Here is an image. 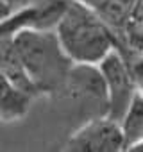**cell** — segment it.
I'll return each instance as SVG.
<instances>
[{
	"instance_id": "6da1fadb",
	"label": "cell",
	"mask_w": 143,
	"mask_h": 152,
	"mask_svg": "<svg viewBox=\"0 0 143 152\" xmlns=\"http://www.w3.org/2000/svg\"><path fill=\"white\" fill-rule=\"evenodd\" d=\"M18 57L38 97L59 99L72 59L63 50L54 29L25 25L13 34Z\"/></svg>"
},
{
	"instance_id": "7a4b0ae2",
	"label": "cell",
	"mask_w": 143,
	"mask_h": 152,
	"mask_svg": "<svg viewBox=\"0 0 143 152\" xmlns=\"http://www.w3.org/2000/svg\"><path fill=\"white\" fill-rule=\"evenodd\" d=\"M54 32L72 63L98 64V61L115 48L113 32L95 9L79 0H66L54 25Z\"/></svg>"
},
{
	"instance_id": "3957f363",
	"label": "cell",
	"mask_w": 143,
	"mask_h": 152,
	"mask_svg": "<svg viewBox=\"0 0 143 152\" xmlns=\"http://www.w3.org/2000/svg\"><path fill=\"white\" fill-rule=\"evenodd\" d=\"M57 100H64L70 106L72 116L77 118V125L97 116H106L109 109V99L98 64H72Z\"/></svg>"
},
{
	"instance_id": "277c9868",
	"label": "cell",
	"mask_w": 143,
	"mask_h": 152,
	"mask_svg": "<svg viewBox=\"0 0 143 152\" xmlns=\"http://www.w3.org/2000/svg\"><path fill=\"white\" fill-rule=\"evenodd\" d=\"M98 68H100V73L104 77L107 99H109L107 116L120 122V118L123 116L125 109L129 107V104L136 93L131 68H129V61L115 47L98 61Z\"/></svg>"
},
{
	"instance_id": "5b68a950",
	"label": "cell",
	"mask_w": 143,
	"mask_h": 152,
	"mask_svg": "<svg viewBox=\"0 0 143 152\" xmlns=\"http://www.w3.org/2000/svg\"><path fill=\"white\" fill-rule=\"evenodd\" d=\"M123 147L120 122L107 115L82 122L64 143V150L68 152H118Z\"/></svg>"
},
{
	"instance_id": "8992f818",
	"label": "cell",
	"mask_w": 143,
	"mask_h": 152,
	"mask_svg": "<svg viewBox=\"0 0 143 152\" xmlns=\"http://www.w3.org/2000/svg\"><path fill=\"white\" fill-rule=\"evenodd\" d=\"M32 100L34 97L31 93L0 75V120L2 122L22 120L29 113Z\"/></svg>"
},
{
	"instance_id": "52a82bcc",
	"label": "cell",
	"mask_w": 143,
	"mask_h": 152,
	"mask_svg": "<svg viewBox=\"0 0 143 152\" xmlns=\"http://www.w3.org/2000/svg\"><path fill=\"white\" fill-rule=\"evenodd\" d=\"M0 75H4L13 84L25 90L27 93H31L34 99L38 97L34 86L31 84L27 73L23 70V64L18 57V52H16V47L13 41V34L0 39Z\"/></svg>"
},
{
	"instance_id": "ba28073f",
	"label": "cell",
	"mask_w": 143,
	"mask_h": 152,
	"mask_svg": "<svg viewBox=\"0 0 143 152\" xmlns=\"http://www.w3.org/2000/svg\"><path fill=\"white\" fill-rule=\"evenodd\" d=\"M132 7H134V0H102L95 7V13L102 18V22L113 32L115 47L123 39Z\"/></svg>"
},
{
	"instance_id": "9c48e42d",
	"label": "cell",
	"mask_w": 143,
	"mask_h": 152,
	"mask_svg": "<svg viewBox=\"0 0 143 152\" xmlns=\"http://www.w3.org/2000/svg\"><path fill=\"white\" fill-rule=\"evenodd\" d=\"M116 48L125 56V59L136 52H143V0H134L123 39L116 45Z\"/></svg>"
},
{
	"instance_id": "30bf717a",
	"label": "cell",
	"mask_w": 143,
	"mask_h": 152,
	"mask_svg": "<svg viewBox=\"0 0 143 152\" xmlns=\"http://www.w3.org/2000/svg\"><path fill=\"white\" fill-rule=\"evenodd\" d=\"M120 127L123 132V150L143 138V95L134 93L129 107L125 109L123 116L120 118Z\"/></svg>"
},
{
	"instance_id": "8fae6325",
	"label": "cell",
	"mask_w": 143,
	"mask_h": 152,
	"mask_svg": "<svg viewBox=\"0 0 143 152\" xmlns=\"http://www.w3.org/2000/svg\"><path fill=\"white\" fill-rule=\"evenodd\" d=\"M25 25H32V27L41 25V2L34 4V6L20 7L15 13H11L9 16L0 20V39L15 34L18 29H22Z\"/></svg>"
},
{
	"instance_id": "7c38bea8",
	"label": "cell",
	"mask_w": 143,
	"mask_h": 152,
	"mask_svg": "<svg viewBox=\"0 0 143 152\" xmlns=\"http://www.w3.org/2000/svg\"><path fill=\"white\" fill-rule=\"evenodd\" d=\"M127 61H129V68H131L136 93L143 95V52H136V54L129 56Z\"/></svg>"
},
{
	"instance_id": "4fadbf2b",
	"label": "cell",
	"mask_w": 143,
	"mask_h": 152,
	"mask_svg": "<svg viewBox=\"0 0 143 152\" xmlns=\"http://www.w3.org/2000/svg\"><path fill=\"white\" fill-rule=\"evenodd\" d=\"M16 9L13 7V4L9 2V0H0V20L2 18H6V16H9L11 13H15Z\"/></svg>"
},
{
	"instance_id": "5bb4252c",
	"label": "cell",
	"mask_w": 143,
	"mask_h": 152,
	"mask_svg": "<svg viewBox=\"0 0 143 152\" xmlns=\"http://www.w3.org/2000/svg\"><path fill=\"white\" fill-rule=\"evenodd\" d=\"M127 150H131V152H143V138L139 141H136L134 145H131Z\"/></svg>"
},
{
	"instance_id": "9a60e30c",
	"label": "cell",
	"mask_w": 143,
	"mask_h": 152,
	"mask_svg": "<svg viewBox=\"0 0 143 152\" xmlns=\"http://www.w3.org/2000/svg\"><path fill=\"white\" fill-rule=\"evenodd\" d=\"M79 2H82V4H86V6H90L91 9H95L100 2H102V0H79Z\"/></svg>"
}]
</instances>
